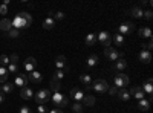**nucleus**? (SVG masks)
I'll return each instance as SVG.
<instances>
[{"mask_svg": "<svg viewBox=\"0 0 153 113\" xmlns=\"http://www.w3.org/2000/svg\"><path fill=\"white\" fill-rule=\"evenodd\" d=\"M11 24H12V28L17 29V31L26 29V28H29L32 24V17L28 14V12L22 11V12H19V14L11 20Z\"/></svg>", "mask_w": 153, "mask_h": 113, "instance_id": "nucleus-1", "label": "nucleus"}, {"mask_svg": "<svg viewBox=\"0 0 153 113\" xmlns=\"http://www.w3.org/2000/svg\"><path fill=\"white\" fill-rule=\"evenodd\" d=\"M34 101H35L38 106H45L48 101H51V92H49L48 89L38 90V92L34 95Z\"/></svg>", "mask_w": 153, "mask_h": 113, "instance_id": "nucleus-2", "label": "nucleus"}, {"mask_svg": "<svg viewBox=\"0 0 153 113\" xmlns=\"http://www.w3.org/2000/svg\"><path fill=\"white\" fill-rule=\"evenodd\" d=\"M129 77H127L126 73H117L115 75V78H113V83H115V87L117 89H126V86H129Z\"/></svg>", "mask_w": 153, "mask_h": 113, "instance_id": "nucleus-3", "label": "nucleus"}, {"mask_svg": "<svg viewBox=\"0 0 153 113\" xmlns=\"http://www.w3.org/2000/svg\"><path fill=\"white\" fill-rule=\"evenodd\" d=\"M91 89H94L98 93H106L109 90V83L106 80H95L91 84Z\"/></svg>", "mask_w": 153, "mask_h": 113, "instance_id": "nucleus-4", "label": "nucleus"}, {"mask_svg": "<svg viewBox=\"0 0 153 113\" xmlns=\"http://www.w3.org/2000/svg\"><path fill=\"white\" fill-rule=\"evenodd\" d=\"M51 101H52L57 107H66L68 106V96L66 95H63V93H54L52 96H51Z\"/></svg>", "mask_w": 153, "mask_h": 113, "instance_id": "nucleus-5", "label": "nucleus"}, {"mask_svg": "<svg viewBox=\"0 0 153 113\" xmlns=\"http://www.w3.org/2000/svg\"><path fill=\"white\" fill-rule=\"evenodd\" d=\"M104 55L110 61H117V60L123 58V52H120L118 49H113V47H104Z\"/></svg>", "mask_w": 153, "mask_h": 113, "instance_id": "nucleus-6", "label": "nucleus"}, {"mask_svg": "<svg viewBox=\"0 0 153 113\" xmlns=\"http://www.w3.org/2000/svg\"><path fill=\"white\" fill-rule=\"evenodd\" d=\"M133 31H135V24L130 23V21H124L123 24H120V26H118V34L123 35V37L132 34Z\"/></svg>", "mask_w": 153, "mask_h": 113, "instance_id": "nucleus-7", "label": "nucleus"}, {"mask_svg": "<svg viewBox=\"0 0 153 113\" xmlns=\"http://www.w3.org/2000/svg\"><path fill=\"white\" fill-rule=\"evenodd\" d=\"M97 40L103 44L104 47H110V43H112V35L107 32V31H101L97 37Z\"/></svg>", "mask_w": 153, "mask_h": 113, "instance_id": "nucleus-8", "label": "nucleus"}, {"mask_svg": "<svg viewBox=\"0 0 153 113\" xmlns=\"http://www.w3.org/2000/svg\"><path fill=\"white\" fill-rule=\"evenodd\" d=\"M71 98L75 99L76 103H81L84 99V93H83L81 89H78V87H72L71 89Z\"/></svg>", "mask_w": 153, "mask_h": 113, "instance_id": "nucleus-9", "label": "nucleus"}, {"mask_svg": "<svg viewBox=\"0 0 153 113\" xmlns=\"http://www.w3.org/2000/svg\"><path fill=\"white\" fill-rule=\"evenodd\" d=\"M28 77L25 73H17L16 75V81H14V86H20L22 89L23 87H28Z\"/></svg>", "mask_w": 153, "mask_h": 113, "instance_id": "nucleus-10", "label": "nucleus"}, {"mask_svg": "<svg viewBox=\"0 0 153 113\" xmlns=\"http://www.w3.org/2000/svg\"><path fill=\"white\" fill-rule=\"evenodd\" d=\"M129 93H130V96H133V98H136L138 101H141V99H144L146 96H144V92H143V89L139 86H135V87H132V90H129Z\"/></svg>", "mask_w": 153, "mask_h": 113, "instance_id": "nucleus-11", "label": "nucleus"}, {"mask_svg": "<svg viewBox=\"0 0 153 113\" xmlns=\"http://www.w3.org/2000/svg\"><path fill=\"white\" fill-rule=\"evenodd\" d=\"M42 80H43V77H42V73H40V72L32 70V72L28 73V81H31V83H34V84H40Z\"/></svg>", "mask_w": 153, "mask_h": 113, "instance_id": "nucleus-12", "label": "nucleus"}, {"mask_svg": "<svg viewBox=\"0 0 153 113\" xmlns=\"http://www.w3.org/2000/svg\"><path fill=\"white\" fill-rule=\"evenodd\" d=\"M35 67H37V60L34 57H28L25 60V70L26 72H32L35 70Z\"/></svg>", "mask_w": 153, "mask_h": 113, "instance_id": "nucleus-13", "label": "nucleus"}, {"mask_svg": "<svg viewBox=\"0 0 153 113\" xmlns=\"http://www.w3.org/2000/svg\"><path fill=\"white\" fill-rule=\"evenodd\" d=\"M127 67V61L124 60V58H120V60H117L115 61V64L112 66V72H121V70H124Z\"/></svg>", "mask_w": 153, "mask_h": 113, "instance_id": "nucleus-14", "label": "nucleus"}, {"mask_svg": "<svg viewBox=\"0 0 153 113\" xmlns=\"http://www.w3.org/2000/svg\"><path fill=\"white\" fill-rule=\"evenodd\" d=\"M20 96L23 99H32L34 98V90L31 89V87H23V89L20 90Z\"/></svg>", "mask_w": 153, "mask_h": 113, "instance_id": "nucleus-15", "label": "nucleus"}, {"mask_svg": "<svg viewBox=\"0 0 153 113\" xmlns=\"http://www.w3.org/2000/svg\"><path fill=\"white\" fill-rule=\"evenodd\" d=\"M138 58H139V61H143V63H146V64H147V63L152 61V52L150 51H144V49H143V51L139 52Z\"/></svg>", "mask_w": 153, "mask_h": 113, "instance_id": "nucleus-16", "label": "nucleus"}, {"mask_svg": "<svg viewBox=\"0 0 153 113\" xmlns=\"http://www.w3.org/2000/svg\"><path fill=\"white\" fill-rule=\"evenodd\" d=\"M129 14H130L133 18H143V17H144V11L139 8V6H133V8L129 11Z\"/></svg>", "mask_w": 153, "mask_h": 113, "instance_id": "nucleus-17", "label": "nucleus"}, {"mask_svg": "<svg viewBox=\"0 0 153 113\" xmlns=\"http://www.w3.org/2000/svg\"><path fill=\"white\" fill-rule=\"evenodd\" d=\"M80 81L86 86V89H87V90H91V84H92L91 75H89V73H83V75H80Z\"/></svg>", "mask_w": 153, "mask_h": 113, "instance_id": "nucleus-18", "label": "nucleus"}, {"mask_svg": "<svg viewBox=\"0 0 153 113\" xmlns=\"http://www.w3.org/2000/svg\"><path fill=\"white\" fill-rule=\"evenodd\" d=\"M117 98H120L121 101H129V99H130V93H129L127 89H118Z\"/></svg>", "mask_w": 153, "mask_h": 113, "instance_id": "nucleus-19", "label": "nucleus"}, {"mask_svg": "<svg viewBox=\"0 0 153 113\" xmlns=\"http://www.w3.org/2000/svg\"><path fill=\"white\" fill-rule=\"evenodd\" d=\"M97 64H98V55H95V54L89 55V58H87V61H86L87 69H91V67H94V66H97Z\"/></svg>", "mask_w": 153, "mask_h": 113, "instance_id": "nucleus-20", "label": "nucleus"}, {"mask_svg": "<svg viewBox=\"0 0 153 113\" xmlns=\"http://www.w3.org/2000/svg\"><path fill=\"white\" fill-rule=\"evenodd\" d=\"M12 90H14V84H11V83H3L2 86H0V92H2L3 95L5 93H11Z\"/></svg>", "mask_w": 153, "mask_h": 113, "instance_id": "nucleus-21", "label": "nucleus"}, {"mask_svg": "<svg viewBox=\"0 0 153 113\" xmlns=\"http://www.w3.org/2000/svg\"><path fill=\"white\" fill-rule=\"evenodd\" d=\"M138 109L141 110V112H147L150 109V101L149 99H141V101H138Z\"/></svg>", "mask_w": 153, "mask_h": 113, "instance_id": "nucleus-22", "label": "nucleus"}, {"mask_svg": "<svg viewBox=\"0 0 153 113\" xmlns=\"http://www.w3.org/2000/svg\"><path fill=\"white\" fill-rule=\"evenodd\" d=\"M55 66L58 70H61V67H66V57L65 55H58L55 60Z\"/></svg>", "mask_w": 153, "mask_h": 113, "instance_id": "nucleus-23", "label": "nucleus"}, {"mask_svg": "<svg viewBox=\"0 0 153 113\" xmlns=\"http://www.w3.org/2000/svg\"><path fill=\"white\" fill-rule=\"evenodd\" d=\"M11 28H12V24H11V20H8V18H3V20H0V29H2V31L8 32V31H9Z\"/></svg>", "mask_w": 153, "mask_h": 113, "instance_id": "nucleus-24", "label": "nucleus"}, {"mask_svg": "<svg viewBox=\"0 0 153 113\" xmlns=\"http://www.w3.org/2000/svg\"><path fill=\"white\" fill-rule=\"evenodd\" d=\"M95 41H97V35H95V34H87V35H86V38H84L86 46H94Z\"/></svg>", "mask_w": 153, "mask_h": 113, "instance_id": "nucleus-25", "label": "nucleus"}, {"mask_svg": "<svg viewBox=\"0 0 153 113\" xmlns=\"http://www.w3.org/2000/svg\"><path fill=\"white\" fill-rule=\"evenodd\" d=\"M139 35L143 37V38H152V31H150V28L149 26H144V28H141L139 29Z\"/></svg>", "mask_w": 153, "mask_h": 113, "instance_id": "nucleus-26", "label": "nucleus"}, {"mask_svg": "<svg viewBox=\"0 0 153 113\" xmlns=\"http://www.w3.org/2000/svg\"><path fill=\"white\" fill-rule=\"evenodd\" d=\"M141 89H143L144 93L149 95V101H152V92H153V86H152V83H146V84L141 87Z\"/></svg>", "mask_w": 153, "mask_h": 113, "instance_id": "nucleus-27", "label": "nucleus"}, {"mask_svg": "<svg viewBox=\"0 0 153 113\" xmlns=\"http://www.w3.org/2000/svg\"><path fill=\"white\" fill-rule=\"evenodd\" d=\"M8 77H9V73H8V69L6 67H3V66H0V83H6V80H8Z\"/></svg>", "mask_w": 153, "mask_h": 113, "instance_id": "nucleus-28", "label": "nucleus"}, {"mask_svg": "<svg viewBox=\"0 0 153 113\" xmlns=\"http://www.w3.org/2000/svg\"><path fill=\"white\" fill-rule=\"evenodd\" d=\"M83 103H84V106H87V107H92V106L95 104V98H94L92 95H84Z\"/></svg>", "mask_w": 153, "mask_h": 113, "instance_id": "nucleus-29", "label": "nucleus"}, {"mask_svg": "<svg viewBox=\"0 0 153 113\" xmlns=\"http://www.w3.org/2000/svg\"><path fill=\"white\" fill-rule=\"evenodd\" d=\"M54 26H55V20L51 18V17H48V18L43 21V28H45V29H52Z\"/></svg>", "mask_w": 153, "mask_h": 113, "instance_id": "nucleus-30", "label": "nucleus"}, {"mask_svg": "<svg viewBox=\"0 0 153 113\" xmlns=\"http://www.w3.org/2000/svg\"><path fill=\"white\" fill-rule=\"evenodd\" d=\"M112 41H113L115 44H117V46H120V47H121V46L124 44V37H123V35H120V34H117V35H113V37H112Z\"/></svg>", "mask_w": 153, "mask_h": 113, "instance_id": "nucleus-31", "label": "nucleus"}, {"mask_svg": "<svg viewBox=\"0 0 153 113\" xmlns=\"http://www.w3.org/2000/svg\"><path fill=\"white\" fill-rule=\"evenodd\" d=\"M8 73H19V63H9L8 64Z\"/></svg>", "mask_w": 153, "mask_h": 113, "instance_id": "nucleus-32", "label": "nucleus"}, {"mask_svg": "<svg viewBox=\"0 0 153 113\" xmlns=\"http://www.w3.org/2000/svg\"><path fill=\"white\" fill-rule=\"evenodd\" d=\"M51 89L54 90V93H58V92L61 90V83H60V81L52 80V81H51Z\"/></svg>", "mask_w": 153, "mask_h": 113, "instance_id": "nucleus-33", "label": "nucleus"}, {"mask_svg": "<svg viewBox=\"0 0 153 113\" xmlns=\"http://www.w3.org/2000/svg\"><path fill=\"white\" fill-rule=\"evenodd\" d=\"M19 34H20V31H17V29H14V28H11V29L6 32V35L9 37V38H17Z\"/></svg>", "mask_w": 153, "mask_h": 113, "instance_id": "nucleus-34", "label": "nucleus"}, {"mask_svg": "<svg viewBox=\"0 0 153 113\" xmlns=\"http://www.w3.org/2000/svg\"><path fill=\"white\" fill-rule=\"evenodd\" d=\"M63 78H65V72L57 69V72L54 73V78H52V80H55V81H61Z\"/></svg>", "mask_w": 153, "mask_h": 113, "instance_id": "nucleus-35", "label": "nucleus"}, {"mask_svg": "<svg viewBox=\"0 0 153 113\" xmlns=\"http://www.w3.org/2000/svg\"><path fill=\"white\" fill-rule=\"evenodd\" d=\"M8 64H9V57H6V55H0V66L6 67Z\"/></svg>", "mask_w": 153, "mask_h": 113, "instance_id": "nucleus-36", "label": "nucleus"}, {"mask_svg": "<svg viewBox=\"0 0 153 113\" xmlns=\"http://www.w3.org/2000/svg\"><path fill=\"white\" fill-rule=\"evenodd\" d=\"M72 110H74L75 113H83V106H81L80 103H75V104L72 106Z\"/></svg>", "mask_w": 153, "mask_h": 113, "instance_id": "nucleus-37", "label": "nucleus"}, {"mask_svg": "<svg viewBox=\"0 0 153 113\" xmlns=\"http://www.w3.org/2000/svg\"><path fill=\"white\" fill-rule=\"evenodd\" d=\"M51 14H54L55 20H63V18H65V12H61V11H58V12H51Z\"/></svg>", "mask_w": 153, "mask_h": 113, "instance_id": "nucleus-38", "label": "nucleus"}, {"mask_svg": "<svg viewBox=\"0 0 153 113\" xmlns=\"http://www.w3.org/2000/svg\"><path fill=\"white\" fill-rule=\"evenodd\" d=\"M112 96H117V93H118V89H117V87H115V86H109V90H107Z\"/></svg>", "mask_w": 153, "mask_h": 113, "instance_id": "nucleus-39", "label": "nucleus"}, {"mask_svg": "<svg viewBox=\"0 0 153 113\" xmlns=\"http://www.w3.org/2000/svg\"><path fill=\"white\" fill-rule=\"evenodd\" d=\"M143 49H144V51H150V49H153V41H152V38L149 40L147 44H143Z\"/></svg>", "mask_w": 153, "mask_h": 113, "instance_id": "nucleus-40", "label": "nucleus"}, {"mask_svg": "<svg viewBox=\"0 0 153 113\" xmlns=\"http://www.w3.org/2000/svg\"><path fill=\"white\" fill-rule=\"evenodd\" d=\"M19 113H32V110H31L28 106H23V107L19 110Z\"/></svg>", "mask_w": 153, "mask_h": 113, "instance_id": "nucleus-41", "label": "nucleus"}, {"mask_svg": "<svg viewBox=\"0 0 153 113\" xmlns=\"http://www.w3.org/2000/svg\"><path fill=\"white\" fill-rule=\"evenodd\" d=\"M37 112L38 113H48V109H46V106H38L37 107Z\"/></svg>", "mask_w": 153, "mask_h": 113, "instance_id": "nucleus-42", "label": "nucleus"}, {"mask_svg": "<svg viewBox=\"0 0 153 113\" xmlns=\"http://www.w3.org/2000/svg\"><path fill=\"white\" fill-rule=\"evenodd\" d=\"M6 12H8V6H6V5H2V6H0V14L5 16Z\"/></svg>", "mask_w": 153, "mask_h": 113, "instance_id": "nucleus-43", "label": "nucleus"}, {"mask_svg": "<svg viewBox=\"0 0 153 113\" xmlns=\"http://www.w3.org/2000/svg\"><path fill=\"white\" fill-rule=\"evenodd\" d=\"M9 63H19V57L14 54V55H11L9 57Z\"/></svg>", "mask_w": 153, "mask_h": 113, "instance_id": "nucleus-44", "label": "nucleus"}, {"mask_svg": "<svg viewBox=\"0 0 153 113\" xmlns=\"http://www.w3.org/2000/svg\"><path fill=\"white\" fill-rule=\"evenodd\" d=\"M144 16H146V18H147V20H152V17H153L152 11H146V12H144Z\"/></svg>", "mask_w": 153, "mask_h": 113, "instance_id": "nucleus-45", "label": "nucleus"}, {"mask_svg": "<svg viewBox=\"0 0 153 113\" xmlns=\"http://www.w3.org/2000/svg\"><path fill=\"white\" fill-rule=\"evenodd\" d=\"M48 113H63V110H60V109H52V110H49Z\"/></svg>", "mask_w": 153, "mask_h": 113, "instance_id": "nucleus-46", "label": "nucleus"}, {"mask_svg": "<svg viewBox=\"0 0 153 113\" xmlns=\"http://www.w3.org/2000/svg\"><path fill=\"white\" fill-rule=\"evenodd\" d=\"M3 103H5V95L0 92V104H3Z\"/></svg>", "mask_w": 153, "mask_h": 113, "instance_id": "nucleus-47", "label": "nucleus"}]
</instances>
